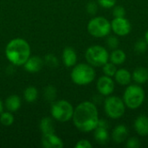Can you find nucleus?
Segmentation results:
<instances>
[{"label": "nucleus", "instance_id": "nucleus-1", "mask_svg": "<svg viewBox=\"0 0 148 148\" xmlns=\"http://www.w3.org/2000/svg\"><path fill=\"white\" fill-rule=\"evenodd\" d=\"M73 123L81 132L89 133L95 129L99 121V114L96 106L91 101H82L75 109Z\"/></svg>", "mask_w": 148, "mask_h": 148}, {"label": "nucleus", "instance_id": "nucleus-25", "mask_svg": "<svg viewBox=\"0 0 148 148\" xmlns=\"http://www.w3.org/2000/svg\"><path fill=\"white\" fill-rule=\"evenodd\" d=\"M147 42L144 40H139L134 43V50L139 53V54H143L147 51Z\"/></svg>", "mask_w": 148, "mask_h": 148}, {"label": "nucleus", "instance_id": "nucleus-33", "mask_svg": "<svg viewBox=\"0 0 148 148\" xmlns=\"http://www.w3.org/2000/svg\"><path fill=\"white\" fill-rule=\"evenodd\" d=\"M75 148H91L92 147V144L85 139L80 140L76 144H75Z\"/></svg>", "mask_w": 148, "mask_h": 148}, {"label": "nucleus", "instance_id": "nucleus-34", "mask_svg": "<svg viewBox=\"0 0 148 148\" xmlns=\"http://www.w3.org/2000/svg\"><path fill=\"white\" fill-rule=\"evenodd\" d=\"M3 111V103L2 101L0 100V114H2Z\"/></svg>", "mask_w": 148, "mask_h": 148}, {"label": "nucleus", "instance_id": "nucleus-21", "mask_svg": "<svg viewBox=\"0 0 148 148\" xmlns=\"http://www.w3.org/2000/svg\"><path fill=\"white\" fill-rule=\"evenodd\" d=\"M39 127L42 134L55 133V124L53 120L49 117H45L42 119L39 124Z\"/></svg>", "mask_w": 148, "mask_h": 148}, {"label": "nucleus", "instance_id": "nucleus-32", "mask_svg": "<svg viewBox=\"0 0 148 148\" xmlns=\"http://www.w3.org/2000/svg\"><path fill=\"white\" fill-rule=\"evenodd\" d=\"M87 12L90 15H95L98 10V5L95 2H89L87 4Z\"/></svg>", "mask_w": 148, "mask_h": 148}, {"label": "nucleus", "instance_id": "nucleus-13", "mask_svg": "<svg viewBox=\"0 0 148 148\" xmlns=\"http://www.w3.org/2000/svg\"><path fill=\"white\" fill-rule=\"evenodd\" d=\"M128 137V129L127 127L123 125V124H120L118 126H116L111 134V138L114 140V142L117 143V144H121L123 143L127 140Z\"/></svg>", "mask_w": 148, "mask_h": 148}, {"label": "nucleus", "instance_id": "nucleus-5", "mask_svg": "<svg viewBox=\"0 0 148 148\" xmlns=\"http://www.w3.org/2000/svg\"><path fill=\"white\" fill-rule=\"evenodd\" d=\"M85 58L93 67H102L109 61V53L106 48L101 45H93L87 49Z\"/></svg>", "mask_w": 148, "mask_h": 148}, {"label": "nucleus", "instance_id": "nucleus-22", "mask_svg": "<svg viewBox=\"0 0 148 148\" xmlns=\"http://www.w3.org/2000/svg\"><path fill=\"white\" fill-rule=\"evenodd\" d=\"M37 97H38V91L35 87L29 86L25 88L23 92V98L27 102L32 103L37 100Z\"/></svg>", "mask_w": 148, "mask_h": 148}, {"label": "nucleus", "instance_id": "nucleus-3", "mask_svg": "<svg viewBox=\"0 0 148 148\" xmlns=\"http://www.w3.org/2000/svg\"><path fill=\"white\" fill-rule=\"evenodd\" d=\"M95 70L88 63H79L73 67L70 74L72 82L79 86L90 84L95 79Z\"/></svg>", "mask_w": 148, "mask_h": 148}, {"label": "nucleus", "instance_id": "nucleus-18", "mask_svg": "<svg viewBox=\"0 0 148 148\" xmlns=\"http://www.w3.org/2000/svg\"><path fill=\"white\" fill-rule=\"evenodd\" d=\"M94 131V138L98 144L105 145L109 141V133L108 131V128L96 127Z\"/></svg>", "mask_w": 148, "mask_h": 148}, {"label": "nucleus", "instance_id": "nucleus-26", "mask_svg": "<svg viewBox=\"0 0 148 148\" xmlns=\"http://www.w3.org/2000/svg\"><path fill=\"white\" fill-rule=\"evenodd\" d=\"M44 96L48 101H54L56 97V89L53 86H48L44 90Z\"/></svg>", "mask_w": 148, "mask_h": 148}, {"label": "nucleus", "instance_id": "nucleus-29", "mask_svg": "<svg viewBox=\"0 0 148 148\" xmlns=\"http://www.w3.org/2000/svg\"><path fill=\"white\" fill-rule=\"evenodd\" d=\"M126 147L128 148H139L140 147V142L139 139H137L135 137H132V138L127 139Z\"/></svg>", "mask_w": 148, "mask_h": 148}, {"label": "nucleus", "instance_id": "nucleus-20", "mask_svg": "<svg viewBox=\"0 0 148 148\" xmlns=\"http://www.w3.org/2000/svg\"><path fill=\"white\" fill-rule=\"evenodd\" d=\"M126 59H127V55L122 49H113L112 53L109 55V61L114 65L123 64Z\"/></svg>", "mask_w": 148, "mask_h": 148}, {"label": "nucleus", "instance_id": "nucleus-35", "mask_svg": "<svg viewBox=\"0 0 148 148\" xmlns=\"http://www.w3.org/2000/svg\"><path fill=\"white\" fill-rule=\"evenodd\" d=\"M145 41L147 42V43L148 45V29L147 30L146 34H145Z\"/></svg>", "mask_w": 148, "mask_h": 148}, {"label": "nucleus", "instance_id": "nucleus-6", "mask_svg": "<svg viewBox=\"0 0 148 148\" xmlns=\"http://www.w3.org/2000/svg\"><path fill=\"white\" fill-rule=\"evenodd\" d=\"M87 29L88 33L94 37H105L111 31V22L103 16H95L89 20Z\"/></svg>", "mask_w": 148, "mask_h": 148}, {"label": "nucleus", "instance_id": "nucleus-15", "mask_svg": "<svg viewBox=\"0 0 148 148\" xmlns=\"http://www.w3.org/2000/svg\"><path fill=\"white\" fill-rule=\"evenodd\" d=\"M134 130L135 132L142 137L148 135V117L146 115H140L134 121Z\"/></svg>", "mask_w": 148, "mask_h": 148}, {"label": "nucleus", "instance_id": "nucleus-8", "mask_svg": "<svg viewBox=\"0 0 148 148\" xmlns=\"http://www.w3.org/2000/svg\"><path fill=\"white\" fill-rule=\"evenodd\" d=\"M104 110L110 119H120L125 114L126 105L121 98L108 95L104 101Z\"/></svg>", "mask_w": 148, "mask_h": 148}, {"label": "nucleus", "instance_id": "nucleus-11", "mask_svg": "<svg viewBox=\"0 0 148 148\" xmlns=\"http://www.w3.org/2000/svg\"><path fill=\"white\" fill-rule=\"evenodd\" d=\"M42 145L45 148H62L64 144L55 133L44 134L42 136Z\"/></svg>", "mask_w": 148, "mask_h": 148}, {"label": "nucleus", "instance_id": "nucleus-7", "mask_svg": "<svg viewBox=\"0 0 148 148\" xmlns=\"http://www.w3.org/2000/svg\"><path fill=\"white\" fill-rule=\"evenodd\" d=\"M74 108L66 100H60L52 104L51 115L54 120L59 122H68L73 117Z\"/></svg>", "mask_w": 148, "mask_h": 148}, {"label": "nucleus", "instance_id": "nucleus-10", "mask_svg": "<svg viewBox=\"0 0 148 148\" xmlns=\"http://www.w3.org/2000/svg\"><path fill=\"white\" fill-rule=\"evenodd\" d=\"M96 88L97 91L103 96L111 95L115 88L114 81L112 79V77L104 75L97 80Z\"/></svg>", "mask_w": 148, "mask_h": 148}, {"label": "nucleus", "instance_id": "nucleus-23", "mask_svg": "<svg viewBox=\"0 0 148 148\" xmlns=\"http://www.w3.org/2000/svg\"><path fill=\"white\" fill-rule=\"evenodd\" d=\"M14 115L12 114L11 112L7 111V112H2V114H0V122L2 125L5 126V127H10L13 124L14 122Z\"/></svg>", "mask_w": 148, "mask_h": 148}, {"label": "nucleus", "instance_id": "nucleus-16", "mask_svg": "<svg viewBox=\"0 0 148 148\" xmlns=\"http://www.w3.org/2000/svg\"><path fill=\"white\" fill-rule=\"evenodd\" d=\"M115 82L121 86H127L132 81V74L126 69H119L114 75Z\"/></svg>", "mask_w": 148, "mask_h": 148}, {"label": "nucleus", "instance_id": "nucleus-19", "mask_svg": "<svg viewBox=\"0 0 148 148\" xmlns=\"http://www.w3.org/2000/svg\"><path fill=\"white\" fill-rule=\"evenodd\" d=\"M4 107L11 113L17 111L21 107V99L16 95H11L6 98L4 101Z\"/></svg>", "mask_w": 148, "mask_h": 148}, {"label": "nucleus", "instance_id": "nucleus-2", "mask_svg": "<svg viewBox=\"0 0 148 148\" xmlns=\"http://www.w3.org/2000/svg\"><path fill=\"white\" fill-rule=\"evenodd\" d=\"M5 56L12 65L22 66L30 56V46L23 38H14L6 45Z\"/></svg>", "mask_w": 148, "mask_h": 148}, {"label": "nucleus", "instance_id": "nucleus-31", "mask_svg": "<svg viewBox=\"0 0 148 148\" xmlns=\"http://www.w3.org/2000/svg\"><path fill=\"white\" fill-rule=\"evenodd\" d=\"M97 3L102 8L112 9L116 3V0H97Z\"/></svg>", "mask_w": 148, "mask_h": 148}, {"label": "nucleus", "instance_id": "nucleus-27", "mask_svg": "<svg viewBox=\"0 0 148 148\" xmlns=\"http://www.w3.org/2000/svg\"><path fill=\"white\" fill-rule=\"evenodd\" d=\"M112 14L114 17H124L126 16V10L123 6L118 5V6H114Z\"/></svg>", "mask_w": 148, "mask_h": 148}, {"label": "nucleus", "instance_id": "nucleus-12", "mask_svg": "<svg viewBox=\"0 0 148 148\" xmlns=\"http://www.w3.org/2000/svg\"><path fill=\"white\" fill-rule=\"evenodd\" d=\"M23 66L29 73H37L42 69L43 66V61L40 56H29Z\"/></svg>", "mask_w": 148, "mask_h": 148}, {"label": "nucleus", "instance_id": "nucleus-4", "mask_svg": "<svg viewBox=\"0 0 148 148\" xmlns=\"http://www.w3.org/2000/svg\"><path fill=\"white\" fill-rule=\"evenodd\" d=\"M145 91L139 84H132L127 87L123 94V101L129 109L139 108L145 101Z\"/></svg>", "mask_w": 148, "mask_h": 148}, {"label": "nucleus", "instance_id": "nucleus-14", "mask_svg": "<svg viewBox=\"0 0 148 148\" xmlns=\"http://www.w3.org/2000/svg\"><path fill=\"white\" fill-rule=\"evenodd\" d=\"M62 61L67 68L74 67L77 62V54L72 47H67L62 51Z\"/></svg>", "mask_w": 148, "mask_h": 148}, {"label": "nucleus", "instance_id": "nucleus-17", "mask_svg": "<svg viewBox=\"0 0 148 148\" xmlns=\"http://www.w3.org/2000/svg\"><path fill=\"white\" fill-rule=\"evenodd\" d=\"M132 80L136 84L141 85L148 82V69L144 67L136 68L132 74Z\"/></svg>", "mask_w": 148, "mask_h": 148}, {"label": "nucleus", "instance_id": "nucleus-28", "mask_svg": "<svg viewBox=\"0 0 148 148\" xmlns=\"http://www.w3.org/2000/svg\"><path fill=\"white\" fill-rule=\"evenodd\" d=\"M119 44H120V41H119V39L115 36H111L108 37V39H107V45L108 46L109 49H118Z\"/></svg>", "mask_w": 148, "mask_h": 148}, {"label": "nucleus", "instance_id": "nucleus-30", "mask_svg": "<svg viewBox=\"0 0 148 148\" xmlns=\"http://www.w3.org/2000/svg\"><path fill=\"white\" fill-rule=\"evenodd\" d=\"M45 62L49 66L53 67V68L57 67L58 64H59V62H58L57 57L55 56H53V55H48V56H46V57H45Z\"/></svg>", "mask_w": 148, "mask_h": 148}, {"label": "nucleus", "instance_id": "nucleus-9", "mask_svg": "<svg viewBox=\"0 0 148 148\" xmlns=\"http://www.w3.org/2000/svg\"><path fill=\"white\" fill-rule=\"evenodd\" d=\"M132 26L130 22L124 17H114L111 21V30L119 36H125L130 33Z\"/></svg>", "mask_w": 148, "mask_h": 148}, {"label": "nucleus", "instance_id": "nucleus-24", "mask_svg": "<svg viewBox=\"0 0 148 148\" xmlns=\"http://www.w3.org/2000/svg\"><path fill=\"white\" fill-rule=\"evenodd\" d=\"M102 70H103V73L105 75L113 77L115 75L117 69H116V65H114L111 62H108L107 63H105L102 66Z\"/></svg>", "mask_w": 148, "mask_h": 148}]
</instances>
